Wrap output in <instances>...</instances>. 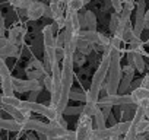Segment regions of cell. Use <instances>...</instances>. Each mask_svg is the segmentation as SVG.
Here are the masks:
<instances>
[{"mask_svg": "<svg viewBox=\"0 0 149 140\" xmlns=\"http://www.w3.org/2000/svg\"><path fill=\"white\" fill-rule=\"evenodd\" d=\"M44 10H45V5H42L41 2H32V0H29L26 8H25L28 18L32 21H37L41 16H44Z\"/></svg>", "mask_w": 149, "mask_h": 140, "instance_id": "8992f818", "label": "cell"}, {"mask_svg": "<svg viewBox=\"0 0 149 140\" xmlns=\"http://www.w3.org/2000/svg\"><path fill=\"white\" fill-rule=\"evenodd\" d=\"M73 63H76L78 66H82L84 63H85V54H76V53H74L73 54Z\"/></svg>", "mask_w": 149, "mask_h": 140, "instance_id": "9a60e30c", "label": "cell"}, {"mask_svg": "<svg viewBox=\"0 0 149 140\" xmlns=\"http://www.w3.org/2000/svg\"><path fill=\"white\" fill-rule=\"evenodd\" d=\"M9 41L15 45H19L24 42V29L22 28H12L9 31Z\"/></svg>", "mask_w": 149, "mask_h": 140, "instance_id": "30bf717a", "label": "cell"}, {"mask_svg": "<svg viewBox=\"0 0 149 140\" xmlns=\"http://www.w3.org/2000/svg\"><path fill=\"white\" fill-rule=\"evenodd\" d=\"M3 34H5V24H3L2 15H0V37H3Z\"/></svg>", "mask_w": 149, "mask_h": 140, "instance_id": "e0dca14e", "label": "cell"}, {"mask_svg": "<svg viewBox=\"0 0 149 140\" xmlns=\"http://www.w3.org/2000/svg\"><path fill=\"white\" fill-rule=\"evenodd\" d=\"M94 128V121H92V117L88 115V114H84L81 115L79 121H78V128H76V139H89V134Z\"/></svg>", "mask_w": 149, "mask_h": 140, "instance_id": "3957f363", "label": "cell"}, {"mask_svg": "<svg viewBox=\"0 0 149 140\" xmlns=\"http://www.w3.org/2000/svg\"><path fill=\"white\" fill-rule=\"evenodd\" d=\"M108 82L105 83L107 94H117L120 80H121V67H120V50L111 48V61L108 67Z\"/></svg>", "mask_w": 149, "mask_h": 140, "instance_id": "7a4b0ae2", "label": "cell"}, {"mask_svg": "<svg viewBox=\"0 0 149 140\" xmlns=\"http://www.w3.org/2000/svg\"><path fill=\"white\" fill-rule=\"evenodd\" d=\"M84 25H86L88 29L95 31V28H97V18H95L94 12H86L84 15Z\"/></svg>", "mask_w": 149, "mask_h": 140, "instance_id": "8fae6325", "label": "cell"}, {"mask_svg": "<svg viewBox=\"0 0 149 140\" xmlns=\"http://www.w3.org/2000/svg\"><path fill=\"white\" fill-rule=\"evenodd\" d=\"M132 101L134 105H140L143 108L149 107V89L140 86L132 94Z\"/></svg>", "mask_w": 149, "mask_h": 140, "instance_id": "ba28073f", "label": "cell"}, {"mask_svg": "<svg viewBox=\"0 0 149 140\" xmlns=\"http://www.w3.org/2000/svg\"><path fill=\"white\" fill-rule=\"evenodd\" d=\"M16 54V45L9 41V38L0 37V57H12Z\"/></svg>", "mask_w": 149, "mask_h": 140, "instance_id": "9c48e42d", "label": "cell"}, {"mask_svg": "<svg viewBox=\"0 0 149 140\" xmlns=\"http://www.w3.org/2000/svg\"><path fill=\"white\" fill-rule=\"evenodd\" d=\"M73 54L64 53L63 57V70H61V89H60V98L56 105V110L58 114L63 112V110L67 107V101L70 98V86L73 79Z\"/></svg>", "mask_w": 149, "mask_h": 140, "instance_id": "6da1fadb", "label": "cell"}, {"mask_svg": "<svg viewBox=\"0 0 149 140\" xmlns=\"http://www.w3.org/2000/svg\"><path fill=\"white\" fill-rule=\"evenodd\" d=\"M13 89L18 92H26V91H40L41 83L38 79H29V80H21L16 78H12Z\"/></svg>", "mask_w": 149, "mask_h": 140, "instance_id": "277c9868", "label": "cell"}, {"mask_svg": "<svg viewBox=\"0 0 149 140\" xmlns=\"http://www.w3.org/2000/svg\"><path fill=\"white\" fill-rule=\"evenodd\" d=\"M38 92H40V91H31L28 101H37V98H38Z\"/></svg>", "mask_w": 149, "mask_h": 140, "instance_id": "2e32d148", "label": "cell"}, {"mask_svg": "<svg viewBox=\"0 0 149 140\" xmlns=\"http://www.w3.org/2000/svg\"><path fill=\"white\" fill-rule=\"evenodd\" d=\"M118 24H120V13H113L111 15V21H110V31L114 34L116 29L118 28Z\"/></svg>", "mask_w": 149, "mask_h": 140, "instance_id": "7c38bea8", "label": "cell"}, {"mask_svg": "<svg viewBox=\"0 0 149 140\" xmlns=\"http://www.w3.org/2000/svg\"><path fill=\"white\" fill-rule=\"evenodd\" d=\"M25 72H26V75H28L29 79H38V80H40L41 78H44V75L47 73L44 64H42L40 60H37V58H35V60H31V61L28 63Z\"/></svg>", "mask_w": 149, "mask_h": 140, "instance_id": "5b68a950", "label": "cell"}, {"mask_svg": "<svg viewBox=\"0 0 149 140\" xmlns=\"http://www.w3.org/2000/svg\"><path fill=\"white\" fill-rule=\"evenodd\" d=\"M70 98L72 99H76V101H86V94L85 92H81V91H74L70 94Z\"/></svg>", "mask_w": 149, "mask_h": 140, "instance_id": "5bb4252c", "label": "cell"}, {"mask_svg": "<svg viewBox=\"0 0 149 140\" xmlns=\"http://www.w3.org/2000/svg\"><path fill=\"white\" fill-rule=\"evenodd\" d=\"M148 19H149V10L145 12V21H148Z\"/></svg>", "mask_w": 149, "mask_h": 140, "instance_id": "ac0fdd59", "label": "cell"}, {"mask_svg": "<svg viewBox=\"0 0 149 140\" xmlns=\"http://www.w3.org/2000/svg\"><path fill=\"white\" fill-rule=\"evenodd\" d=\"M82 110H84V105H81V107H66L64 110H63V112L61 114H66V115H74V114H78V112H82Z\"/></svg>", "mask_w": 149, "mask_h": 140, "instance_id": "4fadbf2b", "label": "cell"}, {"mask_svg": "<svg viewBox=\"0 0 149 140\" xmlns=\"http://www.w3.org/2000/svg\"><path fill=\"white\" fill-rule=\"evenodd\" d=\"M143 29H145V0H139L137 13H136V24H134V28H133V34L136 37H140Z\"/></svg>", "mask_w": 149, "mask_h": 140, "instance_id": "52a82bcc", "label": "cell"}]
</instances>
